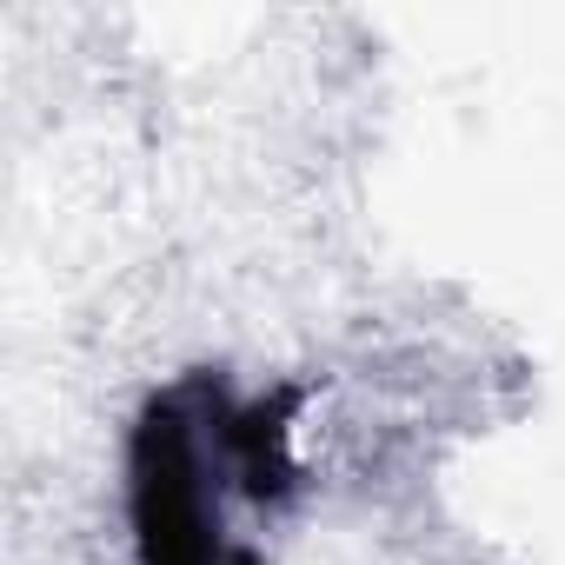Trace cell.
Instances as JSON below:
<instances>
[{
  "instance_id": "obj_1",
  "label": "cell",
  "mask_w": 565,
  "mask_h": 565,
  "mask_svg": "<svg viewBox=\"0 0 565 565\" xmlns=\"http://www.w3.org/2000/svg\"><path fill=\"white\" fill-rule=\"evenodd\" d=\"M294 413L193 373L153 393L127 439V525L140 565H266L233 525V505L294 499Z\"/></svg>"
}]
</instances>
